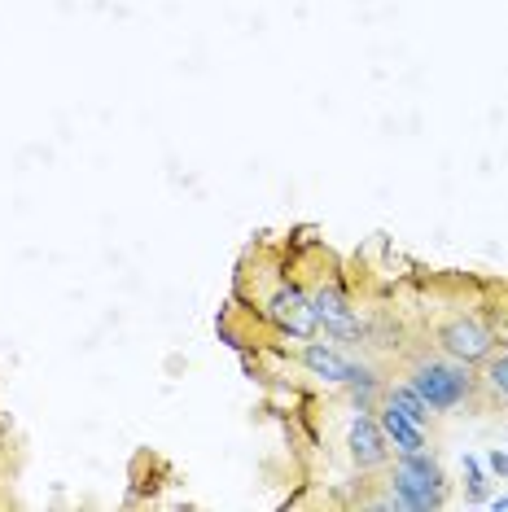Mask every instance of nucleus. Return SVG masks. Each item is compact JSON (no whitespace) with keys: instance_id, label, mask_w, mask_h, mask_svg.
Masks as SVG:
<instances>
[{"instance_id":"7","label":"nucleus","mask_w":508,"mask_h":512,"mask_svg":"<svg viewBox=\"0 0 508 512\" xmlns=\"http://www.w3.org/2000/svg\"><path fill=\"white\" fill-rule=\"evenodd\" d=\"M381 429H386V442H395L399 456H412V451H425V434L417 421H408V416L399 412V407L386 403V412H381Z\"/></svg>"},{"instance_id":"4","label":"nucleus","mask_w":508,"mask_h":512,"mask_svg":"<svg viewBox=\"0 0 508 512\" xmlns=\"http://www.w3.org/2000/svg\"><path fill=\"white\" fill-rule=\"evenodd\" d=\"M351 460L360 469H381L386 464V429L373 416H355L351 425Z\"/></svg>"},{"instance_id":"9","label":"nucleus","mask_w":508,"mask_h":512,"mask_svg":"<svg viewBox=\"0 0 508 512\" xmlns=\"http://www.w3.org/2000/svg\"><path fill=\"white\" fill-rule=\"evenodd\" d=\"M386 403H390V407H399V412L408 416V421H417V425H425V416H430V407L421 403V394L412 390V386H395Z\"/></svg>"},{"instance_id":"10","label":"nucleus","mask_w":508,"mask_h":512,"mask_svg":"<svg viewBox=\"0 0 508 512\" xmlns=\"http://www.w3.org/2000/svg\"><path fill=\"white\" fill-rule=\"evenodd\" d=\"M465 473H469V495L473 499H487V477H482V464L465 456Z\"/></svg>"},{"instance_id":"3","label":"nucleus","mask_w":508,"mask_h":512,"mask_svg":"<svg viewBox=\"0 0 508 512\" xmlns=\"http://www.w3.org/2000/svg\"><path fill=\"white\" fill-rule=\"evenodd\" d=\"M268 316L281 324L285 333H294V337H311V333H316V307H311V298L298 285H281V289H276V294L268 298Z\"/></svg>"},{"instance_id":"5","label":"nucleus","mask_w":508,"mask_h":512,"mask_svg":"<svg viewBox=\"0 0 508 512\" xmlns=\"http://www.w3.org/2000/svg\"><path fill=\"white\" fill-rule=\"evenodd\" d=\"M311 307H316V324H325L329 333H338V337L360 333V320H355V311H351V302H346L342 289H320V294L311 298Z\"/></svg>"},{"instance_id":"1","label":"nucleus","mask_w":508,"mask_h":512,"mask_svg":"<svg viewBox=\"0 0 508 512\" xmlns=\"http://www.w3.org/2000/svg\"><path fill=\"white\" fill-rule=\"evenodd\" d=\"M412 390L421 394V403L430 412H452L473 394V377H469V364H447V359H425L412 372Z\"/></svg>"},{"instance_id":"12","label":"nucleus","mask_w":508,"mask_h":512,"mask_svg":"<svg viewBox=\"0 0 508 512\" xmlns=\"http://www.w3.org/2000/svg\"><path fill=\"white\" fill-rule=\"evenodd\" d=\"M491 469L508 477V456H500V451H495V456H491Z\"/></svg>"},{"instance_id":"11","label":"nucleus","mask_w":508,"mask_h":512,"mask_svg":"<svg viewBox=\"0 0 508 512\" xmlns=\"http://www.w3.org/2000/svg\"><path fill=\"white\" fill-rule=\"evenodd\" d=\"M487 381H491V390H500V394H508V355H500L491 364V372H487Z\"/></svg>"},{"instance_id":"6","label":"nucleus","mask_w":508,"mask_h":512,"mask_svg":"<svg viewBox=\"0 0 508 512\" xmlns=\"http://www.w3.org/2000/svg\"><path fill=\"white\" fill-rule=\"evenodd\" d=\"M395 508H443V486H434V482H425V477H417L412 469H395Z\"/></svg>"},{"instance_id":"2","label":"nucleus","mask_w":508,"mask_h":512,"mask_svg":"<svg viewBox=\"0 0 508 512\" xmlns=\"http://www.w3.org/2000/svg\"><path fill=\"white\" fill-rule=\"evenodd\" d=\"M438 342H443V351L460 359V364H478V359H487L491 355V329L482 320H469V316H460L452 320L443 333H438Z\"/></svg>"},{"instance_id":"13","label":"nucleus","mask_w":508,"mask_h":512,"mask_svg":"<svg viewBox=\"0 0 508 512\" xmlns=\"http://www.w3.org/2000/svg\"><path fill=\"white\" fill-rule=\"evenodd\" d=\"M495 512H508V495H504V499H495Z\"/></svg>"},{"instance_id":"8","label":"nucleus","mask_w":508,"mask_h":512,"mask_svg":"<svg viewBox=\"0 0 508 512\" xmlns=\"http://www.w3.org/2000/svg\"><path fill=\"white\" fill-rule=\"evenodd\" d=\"M303 364L316 372V377H325V381H351V372H355V364H346L333 346H320V342H311L303 351Z\"/></svg>"}]
</instances>
